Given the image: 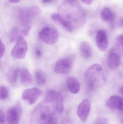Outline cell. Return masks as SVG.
I'll list each match as a JSON object with an SVG mask.
<instances>
[{
	"label": "cell",
	"mask_w": 123,
	"mask_h": 124,
	"mask_svg": "<svg viewBox=\"0 0 123 124\" xmlns=\"http://www.w3.org/2000/svg\"><path fill=\"white\" fill-rule=\"evenodd\" d=\"M54 107L51 102L45 100L38 104L32 112L30 124H48L54 116Z\"/></svg>",
	"instance_id": "cell-1"
},
{
	"label": "cell",
	"mask_w": 123,
	"mask_h": 124,
	"mask_svg": "<svg viewBox=\"0 0 123 124\" xmlns=\"http://www.w3.org/2000/svg\"><path fill=\"white\" fill-rule=\"evenodd\" d=\"M87 86L90 89H95L104 85L106 78L101 65L95 63L90 66L85 73Z\"/></svg>",
	"instance_id": "cell-2"
},
{
	"label": "cell",
	"mask_w": 123,
	"mask_h": 124,
	"mask_svg": "<svg viewBox=\"0 0 123 124\" xmlns=\"http://www.w3.org/2000/svg\"><path fill=\"white\" fill-rule=\"evenodd\" d=\"M28 50L27 43L24 37L20 36L16 41L11 52V56L15 59H21L25 57Z\"/></svg>",
	"instance_id": "cell-3"
},
{
	"label": "cell",
	"mask_w": 123,
	"mask_h": 124,
	"mask_svg": "<svg viewBox=\"0 0 123 124\" xmlns=\"http://www.w3.org/2000/svg\"><path fill=\"white\" fill-rule=\"evenodd\" d=\"M38 37L41 40L48 45L55 43L58 39V31L50 27H45L41 29L38 33Z\"/></svg>",
	"instance_id": "cell-4"
},
{
	"label": "cell",
	"mask_w": 123,
	"mask_h": 124,
	"mask_svg": "<svg viewBox=\"0 0 123 124\" xmlns=\"http://www.w3.org/2000/svg\"><path fill=\"white\" fill-rule=\"evenodd\" d=\"M45 100L51 102L54 108L58 112L63 111V97L60 93L50 90L46 93Z\"/></svg>",
	"instance_id": "cell-5"
},
{
	"label": "cell",
	"mask_w": 123,
	"mask_h": 124,
	"mask_svg": "<svg viewBox=\"0 0 123 124\" xmlns=\"http://www.w3.org/2000/svg\"><path fill=\"white\" fill-rule=\"evenodd\" d=\"M22 113V109L19 103L10 108L6 114L8 124H18Z\"/></svg>",
	"instance_id": "cell-6"
},
{
	"label": "cell",
	"mask_w": 123,
	"mask_h": 124,
	"mask_svg": "<svg viewBox=\"0 0 123 124\" xmlns=\"http://www.w3.org/2000/svg\"><path fill=\"white\" fill-rule=\"evenodd\" d=\"M72 65L73 60L71 58L62 59L56 63L54 66V71L58 74H67L71 71Z\"/></svg>",
	"instance_id": "cell-7"
},
{
	"label": "cell",
	"mask_w": 123,
	"mask_h": 124,
	"mask_svg": "<svg viewBox=\"0 0 123 124\" xmlns=\"http://www.w3.org/2000/svg\"><path fill=\"white\" fill-rule=\"evenodd\" d=\"M42 93V91L38 88H29L24 91L22 98L24 100L27 101L30 105H32L35 103Z\"/></svg>",
	"instance_id": "cell-8"
},
{
	"label": "cell",
	"mask_w": 123,
	"mask_h": 124,
	"mask_svg": "<svg viewBox=\"0 0 123 124\" xmlns=\"http://www.w3.org/2000/svg\"><path fill=\"white\" fill-rule=\"evenodd\" d=\"M91 108V102L88 99H84L78 106L77 114L83 122H86L88 118Z\"/></svg>",
	"instance_id": "cell-9"
},
{
	"label": "cell",
	"mask_w": 123,
	"mask_h": 124,
	"mask_svg": "<svg viewBox=\"0 0 123 124\" xmlns=\"http://www.w3.org/2000/svg\"><path fill=\"white\" fill-rule=\"evenodd\" d=\"M122 56L115 47L110 49L108 56V66L111 68H116L118 67L120 64Z\"/></svg>",
	"instance_id": "cell-10"
},
{
	"label": "cell",
	"mask_w": 123,
	"mask_h": 124,
	"mask_svg": "<svg viewBox=\"0 0 123 124\" xmlns=\"http://www.w3.org/2000/svg\"><path fill=\"white\" fill-rule=\"evenodd\" d=\"M96 39L99 49L102 52L106 51L108 48L109 43L106 31L104 30L99 31L97 33Z\"/></svg>",
	"instance_id": "cell-11"
},
{
	"label": "cell",
	"mask_w": 123,
	"mask_h": 124,
	"mask_svg": "<svg viewBox=\"0 0 123 124\" xmlns=\"http://www.w3.org/2000/svg\"><path fill=\"white\" fill-rule=\"evenodd\" d=\"M108 107L123 110V98L117 95L112 96L106 103Z\"/></svg>",
	"instance_id": "cell-12"
},
{
	"label": "cell",
	"mask_w": 123,
	"mask_h": 124,
	"mask_svg": "<svg viewBox=\"0 0 123 124\" xmlns=\"http://www.w3.org/2000/svg\"><path fill=\"white\" fill-rule=\"evenodd\" d=\"M51 19L53 21L58 22L65 30L69 32H72L74 28L71 23L66 20L62 18V17L58 14H54L51 16Z\"/></svg>",
	"instance_id": "cell-13"
},
{
	"label": "cell",
	"mask_w": 123,
	"mask_h": 124,
	"mask_svg": "<svg viewBox=\"0 0 123 124\" xmlns=\"http://www.w3.org/2000/svg\"><path fill=\"white\" fill-rule=\"evenodd\" d=\"M80 50L82 56L84 59H88L92 56V49L91 45L88 42H82L80 45Z\"/></svg>",
	"instance_id": "cell-14"
},
{
	"label": "cell",
	"mask_w": 123,
	"mask_h": 124,
	"mask_svg": "<svg viewBox=\"0 0 123 124\" xmlns=\"http://www.w3.org/2000/svg\"><path fill=\"white\" fill-rule=\"evenodd\" d=\"M19 77L22 84L25 86L30 85L32 82V77L29 71L26 69H20Z\"/></svg>",
	"instance_id": "cell-15"
},
{
	"label": "cell",
	"mask_w": 123,
	"mask_h": 124,
	"mask_svg": "<svg viewBox=\"0 0 123 124\" xmlns=\"http://www.w3.org/2000/svg\"><path fill=\"white\" fill-rule=\"evenodd\" d=\"M67 86L70 92L77 94L79 91L80 85L79 81L74 77H71L67 80Z\"/></svg>",
	"instance_id": "cell-16"
},
{
	"label": "cell",
	"mask_w": 123,
	"mask_h": 124,
	"mask_svg": "<svg viewBox=\"0 0 123 124\" xmlns=\"http://www.w3.org/2000/svg\"><path fill=\"white\" fill-rule=\"evenodd\" d=\"M102 19L105 22L112 23L115 19L116 15L110 9L105 7L101 12Z\"/></svg>",
	"instance_id": "cell-17"
},
{
	"label": "cell",
	"mask_w": 123,
	"mask_h": 124,
	"mask_svg": "<svg viewBox=\"0 0 123 124\" xmlns=\"http://www.w3.org/2000/svg\"><path fill=\"white\" fill-rule=\"evenodd\" d=\"M20 69L18 68H14L11 69L7 74V80L11 85L16 84L19 75Z\"/></svg>",
	"instance_id": "cell-18"
},
{
	"label": "cell",
	"mask_w": 123,
	"mask_h": 124,
	"mask_svg": "<svg viewBox=\"0 0 123 124\" xmlns=\"http://www.w3.org/2000/svg\"><path fill=\"white\" fill-rule=\"evenodd\" d=\"M35 77L37 84L40 86L45 85L46 82V79L41 71L38 70L35 73Z\"/></svg>",
	"instance_id": "cell-19"
},
{
	"label": "cell",
	"mask_w": 123,
	"mask_h": 124,
	"mask_svg": "<svg viewBox=\"0 0 123 124\" xmlns=\"http://www.w3.org/2000/svg\"><path fill=\"white\" fill-rule=\"evenodd\" d=\"M115 48L123 56V35H120L116 37Z\"/></svg>",
	"instance_id": "cell-20"
},
{
	"label": "cell",
	"mask_w": 123,
	"mask_h": 124,
	"mask_svg": "<svg viewBox=\"0 0 123 124\" xmlns=\"http://www.w3.org/2000/svg\"><path fill=\"white\" fill-rule=\"evenodd\" d=\"M21 36L20 31L17 28H14L12 29L10 35V40L11 42L16 41L19 36Z\"/></svg>",
	"instance_id": "cell-21"
},
{
	"label": "cell",
	"mask_w": 123,
	"mask_h": 124,
	"mask_svg": "<svg viewBox=\"0 0 123 124\" xmlns=\"http://www.w3.org/2000/svg\"><path fill=\"white\" fill-rule=\"evenodd\" d=\"M40 9L38 6H33L29 9L28 13L30 17H35L40 13Z\"/></svg>",
	"instance_id": "cell-22"
},
{
	"label": "cell",
	"mask_w": 123,
	"mask_h": 124,
	"mask_svg": "<svg viewBox=\"0 0 123 124\" xmlns=\"http://www.w3.org/2000/svg\"><path fill=\"white\" fill-rule=\"evenodd\" d=\"M8 91L7 88L4 86H1L0 88V98L1 100H5L8 97Z\"/></svg>",
	"instance_id": "cell-23"
},
{
	"label": "cell",
	"mask_w": 123,
	"mask_h": 124,
	"mask_svg": "<svg viewBox=\"0 0 123 124\" xmlns=\"http://www.w3.org/2000/svg\"><path fill=\"white\" fill-rule=\"evenodd\" d=\"M30 28H31V26L28 25V26H27L25 28L21 30L20 31L21 36H22L23 37H25L27 36L29 32Z\"/></svg>",
	"instance_id": "cell-24"
},
{
	"label": "cell",
	"mask_w": 123,
	"mask_h": 124,
	"mask_svg": "<svg viewBox=\"0 0 123 124\" xmlns=\"http://www.w3.org/2000/svg\"><path fill=\"white\" fill-rule=\"evenodd\" d=\"M94 124H108V121L104 118H100L95 121Z\"/></svg>",
	"instance_id": "cell-25"
},
{
	"label": "cell",
	"mask_w": 123,
	"mask_h": 124,
	"mask_svg": "<svg viewBox=\"0 0 123 124\" xmlns=\"http://www.w3.org/2000/svg\"><path fill=\"white\" fill-rule=\"evenodd\" d=\"M0 58L3 56L5 52V46L0 39Z\"/></svg>",
	"instance_id": "cell-26"
},
{
	"label": "cell",
	"mask_w": 123,
	"mask_h": 124,
	"mask_svg": "<svg viewBox=\"0 0 123 124\" xmlns=\"http://www.w3.org/2000/svg\"><path fill=\"white\" fill-rule=\"evenodd\" d=\"M5 114L1 110H0V124H4V121H5Z\"/></svg>",
	"instance_id": "cell-27"
},
{
	"label": "cell",
	"mask_w": 123,
	"mask_h": 124,
	"mask_svg": "<svg viewBox=\"0 0 123 124\" xmlns=\"http://www.w3.org/2000/svg\"><path fill=\"white\" fill-rule=\"evenodd\" d=\"M42 52L39 49L36 48L35 51V56L37 57H40L42 56Z\"/></svg>",
	"instance_id": "cell-28"
},
{
	"label": "cell",
	"mask_w": 123,
	"mask_h": 124,
	"mask_svg": "<svg viewBox=\"0 0 123 124\" xmlns=\"http://www.w3.org/2000/svg\"><path fill=\"white\" fill-rule=\"evenodd\" d=\"M118 25L121 27H123V17H121L119 19L118 22Z\"/></svg>",
	"instance_id": "cell-29"
},
{
	"label": "cell",
	"mask_w": 123,
	"mask_h": 124,
	"mask_svg": "<svg viewBox=\"0 0 123 124\" xmlns=\"http://www.w3.org/2000/svg\"><path fill=\"white\" fill-rule=\"evenodd\" d=\"M84 3L87 5H89L91 3L92 0H81Z\"/></svg>",
	"instance_id": "cell-30"
},
{
	"label": "cell",
	"mask_w": 123,
	"mask_h": 124,
	"mask_svg": "<svg viewBox=\"0 0 123 124\" xmlns=\"http://www.w3.org/2000/svg\"><path fill=\"white\" fill-rule=\"evenodd\" d=\"M48 124H58L57 120L53 118Z\"/></svg>",
	"instance_id": "cell-31"
},
{
	"label": "cell",
	"mask_w": 123,
	"mask_h": 124,
	"mask_svg": "<svg viewBox=\"0 0 123 124\" xmlns=\"http://www.w3.org/2000/svg\"><path fill=\"white\" fill-rule=\"evenodd\" d=\"M9 2L12 3H19L20 0H8Z\"/></svg>",
	"instance_id": "cell-32"
},
{
	"label": "cell",
	"mask_w": 123,
	"mask_h": 124,
	"mask_svg": "<svg viewBox=\"0 0 123 124\" xmlns=\"http://www.w3.org/2000/svg\"><path fill=\"white\" fill-rule=\"evenodd\" d=\"M53 0H42V1L43 3H47L51 2Z\"/></svg>",
	"instance_id": "cell-33"
},
{
	"label": "cell",
	"mask_w": 123,
	"mask_h": 124,
	"mask_svg": "<svg viewBox=\"0 0 123 124\" xmlns=\"http://www.w3.org/2000/svg\"><path fill=\"white\" fill-rule=\"evenodd\" d=\"M66 1L68 2H70V3H73L76 0H65Z\"/></svg>",
	"instance_id": "cell-34"
},
{
	"label": "cell",
	"mask_w": 123,
	"mask_h": 124,
	"mask_svg": "<svg viewBox=\"0 0 123 124\" xmlns=\"http://www.w3.org/2000/svg\"><path fill=\"white\" fill-rule=\"evenodd\" d=\"M120 92L123 94V86L122 87H121L120 89Z\"/></svg>",
	"instance_id": "cell-35"
},
{
	"label": "cell",
	"mask_w": 123,
	"mask_h": 124,
	"mask_svg": "<svg viewBox=\"0 0 123 124\" xmlns=\"http://www.w3.org/2000/svg\"><path fill=\"white\" fill-rule=\"evenodd\" d=\"M121 122L122 124H123V118L122 119V120H121Z\"/></svg>",
	"instance_id": "cell-36"
}]
</instances>
